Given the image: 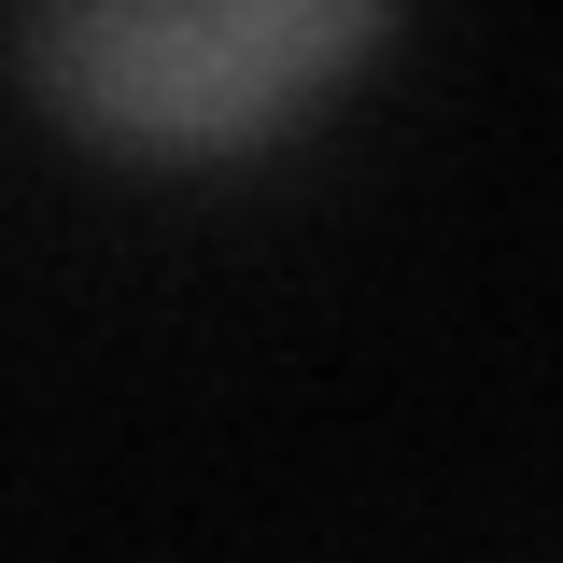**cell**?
Returning a JSON list of instances; mask_svg holds the SVG:
<instances>
[{
	"instance_id": "6da1fadb",
	"label": "cell",
	"mask_w": 563,
	"mask_h": 563,
	"mask_svg": "<svg viewBox=\"0 0 563 563\" xmlns=\"http://www.w3.org/2000/svg\"><path fill=\"white\" fill-rule=\"evenodd\" d=\"M380 43L366 0H70L14 57L85 141H141V155H198V141H254L296 113V85H324Z\"/></svg>"
}]
</instances>
